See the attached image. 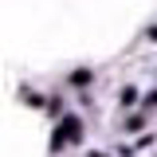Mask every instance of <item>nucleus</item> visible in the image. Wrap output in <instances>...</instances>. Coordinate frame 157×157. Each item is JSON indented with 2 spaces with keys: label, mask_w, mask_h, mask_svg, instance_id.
<instances>
[{
  "label": "nucleus",
  "mask_w": 157,
  "mask_h": 157,
  "mask_svg": "<svg viewBox=\"0 0 157 157\" xmlns=\"http://www.w3.org/2000/svg\"><path fill=\"white\" fill-rule=\"evenodd\" d=\"M78 137V118H63V126L55 130V149H63L67 141H75Z\"/></svg>",
  "instance_id": "1"
}]
</instances>
